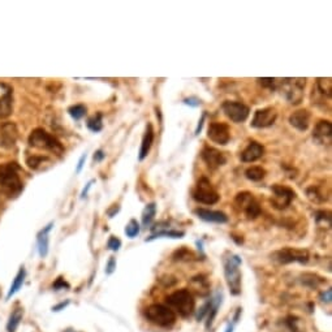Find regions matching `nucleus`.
<instances>
[{
	"label": "nucleus",
	"instance_id": "obj_1",
	"mask_svg": "<svg viewBox=\"0 0 332 332\" xmlns=\"http://www.w3.org/2000/svg\"><path fill=\"white\" fill-rule=\"evenodd\" d=\"M242 260L237 254L227 253L223 257V267H224V278L228 285V289L232 296H238L241 293V266Z\"/></svg>",
	"mask_w": 332,
	"mask_h": 332
},
{
	"label": "nucleus",
	"instance_id": "obj_2",
	"mask_svg": "<svg viewBox=\"0 0 332 332\" xmlns=\"http://www.w3.org/2000/svg\"><path fill=\"white\" fill-rule=\"evenodd\" d=\"M167 305L175 314H179L182 318H189L194 313L195 300L191 292L186 288L175 291L167 297Z\"/></svg>",
	"mask_w": 332,
	"mask_h": 332
},
{
	"label": "nucleus",
	"instance_id": "obj_3",
	"mask_svg": "<svg viewBox=\"0 0 332 332\" xmlns=\"http://www.w3.org/2000/svg\"><path fill=\"white\" fill-rule=\"evenodd\" d=\"M19 172L20 167L16 163H6L0 166V186L10 197H17L24 189Z\"/></svg>",
	"mask_w": 332,
	"mask_h": 332
},
{
	"label": "nucleus",
	"instance_id": "obj_4",
	"mask_svg": "<svg viewBox=\"0 0 332 332\" xmlns=\"http://www.w3.org/2000/svg\"><path fill=\"white\" fill-rule=\"evenodd\" d=\"M305 86L306 79H283L276 84V89H279L283 97L295 106L300 104L304 99Z\"/></svg>",
	"mask_w": 332,
	"mask_h": 332
},
{
	"label": "nucleus",
	"instance_id": "obj_5",
	"mask_svg": "<svg viewBox=\"0 0 332 332\" xmlns=\"http://www.w3.org/2000/svg\"><path fill=\"white\" fill-rule=\"evenodd\" d=\"M145 318L158 327L169 328L176 323V314L168 306L162 304H153L146 307Z\"/></svg>",
	"mask_w": 332,
	"mask_h": 332
},
{
	"label": "nucleus",
	"instance_id": "obj_6",
	"mask_svg": "<svg viewBox=\"0 0 332 332\" xmlns=\"http://www.w3.org/2000/svg\"><path fill=\"white\" fill-rule=\"evenodd\" d=\"M29 145L35 149L52 151V153L57 154V155H61L64 153L63 145L60 144L59 140H56L52 135L46 132L43 128H37L30 133V136H29Z\"/></svg>",
	"mask_w": 332,
	"mask_h": 332
},
{
	"label": "nucleus",
	"instance_id": "obj_7",
	"mask_svg": "<svg viewBox=\"0 0 332 332\" xmlns=\"http://www.w3.org/2000/svg\"><path fill=\"white\" fill-rule=\"evenodd\" d=\"M235 210L240 214H244L246 216V219L254 220L257 219L258 216L262 213L260 205L255 197L251 194L250 191H241L235 197V202H233Z\"/></svg>",
	"mask_w": 332,
	"mask_h": 332
},
{
	"label": "nucleus",
	"instance_id": "obj_8",
	"mask_svg": "<svg viewBox=\"0 0 332 332\" xmlns=\"http://www.w3.org/2000/svg\"><path fill=\"white\" fill-rule=\"evenodd\" d=\"M193 200L204 205H215L220 200L219 193L215 190L210 180L206 177H201L191 191Z\"/></svg>",
	"mask_w": 332,
	"mask_h": 332
},
{
	"label": "nucleus",
	"instance_id": "obj_9",
	"mask_svg": "<svg viewBox=\"0 0 332 332\" xmlns=\"http://www.w3.org/2000/svg\"><path fill=\"white\" fill-rule=\"evenodd\" d=\"M274 259L282 264L288 263H301L305 264L310 259V254L306 249L296 248H283L273 254Z\"/></svg>",
	"mask_w": 332,
	"mask_h": 332
},
{
	"label": "nucleus",
	"instance_id": "obj_10",
	"mask_svg": "<svg viewBox=\"0 0 332 332\" xmlns=\"http://www.w3.org/2000/svg\"><path fill=\"white\" fill-rule=\"evenodd\" d=\"M271 191H273L271 202H273V206L275 207L276 210L288 209L296 198V191L289 186H285V185H273Z\"/></svg>",
	"mask_w": 332,
	"mask_h": 332
},
{
	"label": "nucleus",
	"instance_id": "obj_11",
	"mask_svg": "<svg viewBox=\"0 0 332 332\" xmlns=\"http://www.w3.org/2000/svg\"><path fill=\"white\" fill-rule=\"evenodd\" d=\"M222 110L227 117L233 122H244L250 115V110L246 104L236 100H226L222 104Z\"/></svg>",
	"mask_w": 332,
	"mask_h": 332
},
{
	"label": "nucleus",
	"instance_id": "obj_12",
	"mask_svg": "<svg viewBox=\"0 0 332 332\" xmlns=\"http://www.w3.org/2000/svg\"><path fill=\"white\" fill-rule=\"evenodd\" d=\"M278 119V111L274 107H266L262 110H257L254 112L251 126L255 129H263L273 126Z\"/></svg>",
	"mask_w": 332,
	"mask_h": 332
},
{
	"label": "nucleus",
	"instance_id": "obj_13",
	"mask_svg": "<svg viewBox=\"0 0 332 332\" xmlns=\"http://www.w3.org/2000/svg\"><path fill=\"white\" fill-rule=\"evenodd\" d=\"M209 140L218 145H227L231 140V129L226 122H211L207 129Z\"/></svg>",
	"mask_w": 332,
	"mask_h": 332
},
{
	"label": "nucleus",
	"instance_id": "obj_14",
	"mask_svg": "<svg viewBox=\"0 0 332 332\" xmlns=\"http://www.w3.org/2000/svg\"><path fill=\"white\" fill-rule=\"evenodd\" d=\"M201 158L210 169H218L227 163L226 154L210 146H205L201 151Z\"/></svg>",
	"mask_w": 332,
	"mask_h": 332
},
{
	"label": "nucleus",
	"instance_id": "obj_15",
	"mask_svg": "<svg viewBox=\"0 0 332 332\" xmlns=\"http://www.w3.org/2000/svg\"><path fill=\"white\" fill-rule=\"evenodd\" d=\"M13 111V89L6 82H0V119H7Z\"/></svg>",
	"mask_w": 332,
	"mask_h": 332
},
{
	"label": "nucleus",
	"instance_id": "obj_16",
	"mask_svg": "<svg viewBox=\"0 0 332 332\" xmlns=\"http://www.w3.org/2000/svg\"><path fill=\"white\" fill-rule=\"evenodd\" d=\"M313 138L319 145H329L332 140V126L328 120H320L316 122L313 130Z\"/></svg>",
	"mask_w": 332,
	"mask_h": 332
},
{
	"label": "nucleus",
	"instance_id": "obj_17",
	"mask_svg": "<svg viewBox=\"0 0 332 332\" xmlns=\"http://www.w3.org/2000/svg\"><path fill=\"white\" fill-rule=\"evenodd\" d=\"M17 129L12 122H4L0 126V146L4 149H12L16 144Z\"/></svg>",
	"mask_w": 332,
	"mask_h": 332
},
{
	"label": "nucleus",
	"instance_id": "obj_18",
	"mask_svg": "<svg viewBox=\"0 0 332 332\" xmlns=\"http://www.w3.org/2000/svg\"><path fill=\"white\" fill-rule=\"evenodd\" d=\"M264 155L263 145L257 141L249 142V145L245 148V150L240 154V159L244 163H253L257 162Z\"/></svg>",
	"mask_w": 332,
	"mask_h": 332
},
{
	"label": "nucleus",
	"instance_id": "obj_19",
	"mask_svg": "<svg viewBox=\"0 0 332 332\" xmlns=\"http://www.w3.org/2000/svg\"><path fill=\"white\" fill-rule=\"evenodd\" d=\"M194 215L206 223H215V224H226L228 222V216L223 211L207 210V209H195Z\"/></svg>",
	"mask_w": 332,
	"mask_h": 332
},
{
	"label": "nucleus",
	"instance_id": "obj_20",
	"mask_svg": "<svg viewBox=\"0 0 332 332\" xmlns=\"http://www.w3.org/2000/svg\"><path fill=\"white\" fill-rule=\"evenodd\" d=\"M311 115L307 110H297L289 116V124L300 132H305L310 126Z\"/></svg>",
	"mask_w": 332,
	"mask_h": 332
},
{
	"label": "nucleus",
	"instance_id": "obj_21",
	"mask_svg": "<svg viewBox=\"0 0 332 332\" xmlns=\"http://www.w3.org/2000/svg\"><path fill=\"white\" fill-rule=\"evenodd\" d=\"M154 138H155V133H154V128L153 124L149 122L148 125H146V129H145V135L142 137V142H141V148H140V154H138V159L140 162L146 159V157L149 155L151 150V146L154 144Z\"/></svg>",
	"mask_w": 332,
	"mask_h": 332
},
{
	"label": "nucleus",
	"instance_id": "obj_22",
	"mask_svg": "<svg viewBox=\"0 0 332 332\" xmlns=\"http://www.w3.org/2000/svg\"><path fill=\"white\" fill-rule=\"evenodd\" d=\"M53 223H50L47 226L42 229L41 232L37 235V242H38V253L41 255V258H46L48 254V248H50V231L52 229Z\"/></svg>",
	"mask_w": 332,
	"mask_h": 332
},
{
	"label": "nucleus",
	"instance_id": "obj_23",
	"mask_svg": "<svg viewBox=\"0 0 332 332\" xmlns=\"http://www.w3.org/2000/svg\"><path fill=\"white\" fill-rule=\"evenodd\" d=\"M222 300H223V295L222 292H216L215 296L211 298V305H210V310L207 313V320H206V328L209 329L213 324L214 319H215L216 314H218V309L222 305Z\"/></svg>",
	"mask_w": 332,
	"mask_h": 332
},
{
	"label": "nucleus",
	"instance_id": "obj_24",
	"mask_svg": "<svg viewBox=\"0 0 332 332\" xmlns=\"http://www.w3.org/2000/svg\"><path fill=\"white\" fill-rule=\"evenodd\" d=\"M306 195L311 202L315 204H323L328 200V193L323 190V188L318 186V185H311L306 189Z\"/></svg>",
	"mask_w": 332,
	"mask_h": 332
},
{
	"label": "nucleus",
	"instance_id": "obj_25",
	"mask_svg": "<svg viewBox=\"0 0 332 332\" xmlns=\"http://www.w3.org/2000/svg\"><path fill=\"white\" fill-rule=\"evenodd\" d=\"M190 283L191 285H193V289H194V292L198 296L205 297V296H207L210 293V285H209V282H207V279L205 276L202 275L195 276V278L191 279Z\"/></svg>",
	"mask_w": 332,
	"mask_h": 332
},
{
	"label": "nucleus",
	"instance_id": "obj_26",
	"mask_svg": "<svg viewBox=\"0 0 332 332\" xmlns=\"http://www.w3.org/2000/svg\"><path fill=\"white\" fill-rule=\"evenodd\" d=\"M245 177L253 182L262 181V180L266 177V169L260 166L249 167V168L245 171Z\"/></svg>",
	"mask_w": 332,
	"mask_h": 332
},
{
	"label": "nucleus",
	"instance_id": "obj_27",
	"mask_svg": "<svg viewBox=\"0 0 332 332\" xmlns=\"http://www.w3.org/2000/svg\"><path fill=\"white\" fill-rule=\"evenodd\" d=\"M25 276H26L25 269H24V267H21V269L19 270V273H17L15 280H13L12 285H11L10 291H8V295H7V300H10V298L12 297L13 295H16L17 292L21 289L22 284H24V282H25Z\"/></svg>",
	"mask_w": 332,
	"mask_h": 332
},
{
	"label": "nucleus",
	"instance_id": "obj_28",
	"mask_svg": "<svg viewBox=\"0 0 332 332\" xmlns=\"http://www.w3.org/2000/svg\"><path fill=\"white\" fill-rule=\"evenodd\" d=\"M26 164L30 169L38 171V169H42L44 164H51V159L48 157H43V155H33L26 159Z\"/></svg>",
	"mask_w": 332,
	"mask_h": 332
},
{
	"label": "nucleus",
	"instance_id": "obj_29",
	"mask_svg": "<svg viewBox=\"0 0 332 332\" xmlns=\"http://www.w3.org/2000/svg\"><path fill=\"white\" fill-rule=\"evenodd\" d=\"M86 126H88V129L91 130V132H100V130L103 129V113L97 112L95 115L89 117L88 121H86Z\"/></svg>",
	"mask_w": 332,
	"mask_h": 332
},
{
	"label": "nucleus",
	"instance_id": "obj_30",
	"mask_svg": "<svg viewBox=\"0 0 332 332\" xmlns=\"http://www.w3.org/2000/svg\"><path fill=\"white\" fill-rule=\"evenodd\" d=\"M24 316V310L22 309H16L10 316V320L7 323V331L8 332H16L17 327L20 326V323Z\"/></svg>",
	"mask_w": 332,
	"mask_h": 332
},
{
	"label": "nucleus",
	"instance_id": "obj_31",
	"mask_svg": "<svg viewBox=\"0 0 332 332\" xmlns=\"http://www.w3.org/2000/svg\"><path fill=\"white\" fill-rule=\"evenodd\" d=\"M155 215H157V205L154 204V202L146 205L144 213H142V226H150L151 222H153L154 218H155Z\"/></svg>",
	"mask_w": 332,
	"mask_h": 332
},
{
	"label": "nucleus",
	"instance_id": "obj_32",
	"mask_svg": "<svg viewBox=\"0 0 332 332\" xmlns=\"http://www.w3.org/2000/svg\"><path fill=\"white\" fill-rule=\"evenodd\" d=\"M323 283H326V280L323 278H319L315 274H304L302 275V284L309 287V288H318Z\"/></svg>",
	"mask_w": 332,
	"mask_h": 332
},
{
	"label": "nucleus",
	"instance_id": "obj_33",
	"mask_svg": "<svg viewBox=\"0 0 332 332\" xmlns=\"http://www.w3.org/2000/svg\"><path fill=\"white\" fill-rule=\"evenodd\" d=\"M185 236V232L182 231H159L157 233H153L149 238H146V241H153L155 238L168 237V238H182Z\"/></svg>",
	"mask_w": 332,
	"mask_h": 332
},
{
	"label": "nucleus",
	"instance_id": "obj_34",
	"mask_svg": "<svg viewBox=\"0 0 332 332\" xmlns=\"http://www.w3.org/2000/svg\"><path fill=\"white\" fill-rule=\"evenodd\" d=\"M285 331L288 332H304V328L301 327V320L293 315L287 316L284 319Z\"/></svg>",
	"mask_w": 332,
	"mask_h": 332
},
{
	"label": "nucleus",
	"instance_id": "obj_35",
	"mask_svg": "<svg viewBox=\"0 0 332 332\" xmlns=\"http://www.w3.org/2000/svg\"><path fill=\"white\" fill-rule=\"evenodd\" d=\"M86 107L84 104H75V106H71L68 108L69 116L72 117L73 120H81L82 117L86 115Z\"/></svg>",
	"mask_w": 332,
	"mask_h": 332
},
{
	"label": "nucleus",
	"instance_id": "obj_36",
	"mask_svg": "<svg viewBox=\"0 0 332 332\" xmlns=\"http://www.w3.org/2000/svg\"><path fill=\"white\" fill-rule=\"evenodd\" d=\"M140 231H141V227H140V223L136 219H130L129 223L125 227V235L129 238H135L140 235Z\"/></svg>",
	"mask_w": 332,
	"mask_h": 332
},
{
	"label": "nucleus",
	"instance_id": "obj_37",
	"mask_svg": "<svg viewBox=\"0 0 332 332\" xmlns=\"http://www.w3.org/2000/svg\"><path fill=\"white\" fill-rule=\"evenodd\" d=\"M315 222L318 224H327V226H331V214L328 211L319 210L315 213Z\"/></svg>",
	"mask_w": 332,
	"mask_h": 332
},
{
	"label": "nucleus",
	"instance_id": "obj_38",
	"mask_svg": "<svg viewBox=\"0 0 332 332\" xmlns=\"http://www.w3.org/2000/svg\"><path fill=\"white\" fill-rule=\"evenodd\" d=\"M173 258H175L176 260H190L191 258H194V254H193V251L184 248L176 251V253L173 254Z\"/></svg>",
	"mask_w": 332,
	"mask_h": 332
},
{
	"label": "nucleus",
	"instance_id": "obj_39",
	"mask_svg": "<svg viewBox=\"0 0 332 332\" xmlns=\"http://www.w3.org/2000/svg\"><path fill=\"white\" fill-rule=\"evenodd\" d=\"M107 248L112 251L120 250V248H121V241H120V238H117L116 236H111L108 242H107Z\"/></svg>",
	"mask_w": 332,
	"mask_h": 332
},
{
	"label": "nucleus",
	"instance_id": "obj_40",
	"mask_svg": "<svg viewBox=\"0 0 332 332\" xmlns=\"http://www.w3.org/2000/svg\"><path fill=\"white\" fill-rule=\"evenodd\" d=\"M258 81L263 88H269L270 90H275L276 84H278L276 79H258Z\"/></svg>",
	"mask_w": 332,
	"mask_h": 332
},
{
	"label": "nucleus",
	"instance_id": "obj_41",
	"mask_svg": "<svg viewBox=\"0 0 332 332\" xmlns=\"http://www.w3.org/2000/svg\"><path fill=\"white\" fill-rule=\"evenodd\" d=\"M210 305H211V298L210 300H207L206 302L204 304V306L200 309V311H198V314H197V320H202L205 316L207 315V313H209V310H210Z\"/></svg>",
	"mask_w": 332,
	"mask_h": 332
},
{
	"label": "nucleus",
	"instance_id": "obj_42",
	"mask_svg": "<svg viewBox=\"0 0 332 332\" xmlns=\"http://www.w3.org/2000/svg\"><path fill=\"white\" fill-rule=\"evenodd\" d=\"M52 288L55 289V291H59V289H64V288L68 289L69 284L65 282V280H64V278L60 276V278H57V279L55 280V283L52 284Z\"/></svg>",
	"mask_w": 332,
	"mask_h": 332
},
{
	"label": "nucleus",
	"instance_id": "obj_43",
	"mask_svg": "<svg viewBox=\"0 0 332 332\" xmlns=\"http://www.w3.org/2000/svg\"><path fill=\"white\" fill-rule=\"evenodd\" d=\"M319 298H320V301H322V302H324V304H331V300H332L331 288H328V289H326L324 292H322V293H320V296H319Z\"/></svg>",
	"mask_w": 332,
	"mask_h": 332
},
{
	"label": "nucleus",
	"instance_id": "obj_44",
	"mask_svg": "<svg viewBox=\"0 0 332 332\" xmlns=\"http://www.w3.org/2000/svg\"><path fill=\"white\" fill-rule=\"evenodd\" d=\"M184 103L186 104V106H190L193 107V108H195V107H198L201 104V100L198 99L197 97H189V98H185Z\"/></svg>",
	"mask_w": 332,
	"mask_h": 332
},
{
	"label": "nucleus",
	"instance_id": "obj_45",
	"mask_svg": "<svg viewBox=\"0 0 332 332\" xmlns=\"http://www.w3.org/2000/svg\"><path fill=\"white\" fill-rule=\"evenodd\" d=\"M115 269H116V259L113 257H111L110 260H108V263H107L106 266V273L108 274V275H111V274L115 271Z\"/></svg>",
	"mask_w": 332,
	"mask_h": 332
},
{
	"label": "nucleus",
	"instance_id": "obj_46",
	"mask_svg": "<svg viewBox=\"0 0 332 332\" xmlns=\"http://www.w3.org/2000/svg\"><path fill=\"white\" fill-rule=\"evenodd\" d=\"M86 159H88V154H82L81 158H80L79 160V164H77V168H76V172L80 173L82 171V168H84L85 166V162H86Z\"/></svg>",
	"mask_w": 332,
	"mask_h": 332
},
{
	"label": "nucleus",
	"instance_id": "obj_47",
	"mask_svg": "<svg viewBox=\"0 0 332 332\" xmlns=\"http://www.w3.org/2000/svg\"><path fill=\"white\" fill-rule=\"evenodd\" d=\"M205 119H206V112L202 113V117H201V120H200V121H198V125H197V128H195V132H194L195 136H198L201 132H202V128H204Z\"/></svg>",
	"mask_w": 332,
	"mask_h": 332
},
{
	"label": "nucleus",
	"instance_id": "obj_48",
	"mask_svg": "<svg viewBox=\"0 0 332 332\" xmlns=\"http://www.w3.org/2000/svg\"><path fill=\"white\" fill-rule=\"evenodd\" d=\"M104 158H106V154L103 153V150H97L94 153V157H93V159H94V162L99 163V162H102Z\"/></svg>",
	"mask_w": 332,
	"mask_h": 332
},
{
	"label": "nucleus",
	"instance_id": "obj_49",
	"mask_svg": "<svg viewBox=\"0 0 332 332\" xmlns=\"http://www.w3.org/2000/svg\"><path fill=\"white\" fill-rule=\"evenodd\" d=\"M119 211H120L119 205H112V207H111L110 210L107 211V215H108V218H113V216L116 215Z\"/></svg>",
	"mask_w": 332,
	"mask_h": 332
},
{
	"label": "nucleus",
	"instance_id": "obj_50",
	"mask_svg": "<svg viewBox=\"0 0 332 332\" xmlns=\"http://www.w3.org/2000/svg\"><path fill=\"white\" fill-rule=\"evenodd\" d=\"M93 184H94V180H90V181H89L88 184H86V186H85V188L82 189V191H81V198H85V197H86V195H88L89 190H90L91 185H93Z\"/></svg>",
	"mask_w": 332,
	"mask_h": 332
},
{
	"label": "nucleus",
	"instance_id": "obj_51",
	"mask_svg": "<svg viewBox=\"0 0 332 332\" xmlns=\"http://www.w3.org/2000/svg\"><path fill=\"white\" fill-rule=\"evenodd\" d=\"M68 301H67V302H61V304H59L57 305V306H53L52 307V310L53 311H59V310H61V309H64V307H67L68 306Z\"/></svg>",
	"mask_w": 332,
	"mask_h": 332
},
{
	"label": "nucleus",
	"instance_id": "obj_52",
	"mask_svg": "<svg viewBox=\"0 0 332 332\" xmlns=\"http://www.w3.org/2000/svg\"><path fill=\"white\" fill-rule=\"evenodd\" d=\"M233 328H235V322L229 323L228 326H227V328H226V332H233Z\"/></svg>",
	"mask_w": 332,
	"mask_h": 332
}]
</instances>
